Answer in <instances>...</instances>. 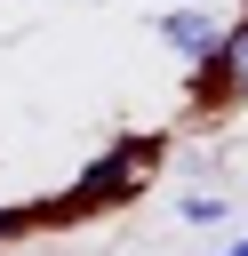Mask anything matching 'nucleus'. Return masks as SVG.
Segmentation results:
<instances>
[{
	"mask_svg": "<svg viewBox=\"0 0 248 256\" xmlns=\"http://www.w3.org/2000/svg\"><path fill=\"white\" fill-rule=\"evenodd\" d=\"M200 88H208V96H248V24H232V32L216 40V56H208Z\"/></svg>",
	"mask_w": 248,
	"mask_h": 256,
	"instance_id": "2",
	"label": "nucleus"
},
{
	"mask_svg": "<svg viewBox=\"0 0 248 256\" xmlns=\"http://www.w3.org/2000/svg\"><path fill=\"white\" fill-rule=\"evenodd\" d=\"M8 224H16V216H0V232H8Z\"/></svg>",
	"mask_w": 248,
	"mask_h": 256,
	"instance_id": "6",
	"label": "nucleus"
},
{
	"mask_svg": "<svg viewBox=\"0 0 248 256\" xmlns=\"http://www.w3.org/2000/svg\"><path fill=\"white\" fill-rule=\"evenodd\" d=\"M152 160H160V144H152V136H128L112 160H96V168L80 176V200H120V184H136Z\"/></svg>",
	"mask_w": 248,
	"mask_h": 256,
	"instance_id": "1",
	"label": "nucleus"
},
{
	"mask_svg": "<svg viewBox=\"0 0 248 256\" xmlns=\"http://www.w3.org/2000/svg\"><path fill=\"white\" fill-rule=\"evenodd\" d=\"M224 256H248V240H240V248H224Z\"/></svg>",
	"mask_w": 248,
	"mask_h": 256,
	"instance_id": "5",
	"label": "nucleus"
},
{
	"mask_svg": "<svg viewBox=\"0 0 248 256\" xmlns=\"http://www.w3.org/2000/svg\"><path fill=\"white\" fill-rule=\"evenodd\" d=\"M160 40H168L176 56H192V64H208L224 32H216V16H200V8H168V16H160Z\"/></svg>",
	"mask_w": 248,
	"mask_h": 256,
	"instance_id": "3",
	"label": "nucleus"
},
{
	"mask_svg": "<svg viewBox=\"0 0 248 256\" xmlns=\"http://www.w3.org/2000/svg\"><path fill=\"white\" fill-rule=\"evenodd\" d=\"M184 216H192V224H216V216H224V200H216V192H208V200L192 192V200H184Z\"/></svg>",
	"mask_w": 248,
	"mask_h": 256,
	"instance_id": "4",
	"label": "nucleus"
}]
</instances>
